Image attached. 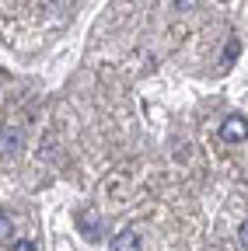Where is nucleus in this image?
Returning <instances> with one entry per match:
<instances>
[{
	"mask_svg": "<svg viewBox=\"0 0 248 251\" xmlns=\"http://www.w3.org/2000/svg\"><path fill=\"white\" fill-rule=\"evenodd\" d=\"M175 7H185V11H189V7H196V0H175Z\"/></svg>",
	"mask_w": 248,
	"mask_h": 251,
	"instance_id": "7",
	"label": "nucleus"
},
{
	"mask_svg": "<svg viewBox=\"0 0 248 251\" xmlns=\"http://www.w3.org/2000/svg\"><path fill=\"white\" fill-rule=\"evenodd\" d=\"M11 230H14V227H11V220L0 213V237H11Z\"/></svg>",
	"mask_w": 248,
	"mask_h": 251,
	"instance_id": "4",
	"label": "nucleus"
},
{
	"mask_svg": "<svg viewBox=\"0 0 248 251\" xmlns=\"http://www.w3.org/2000/svg\"><path fill=\"white\" fill-rule=\"evenodd\" d=\"M238 241L248 248V220H245V224H241V230H238Z\"/></svg>",
	"mask_w": 248,
	"mask_h": 251,
	"instance_id": "6",
	"label": "nucleus"
},
{
	"mask_svg": "<svg viewBox=\"0 0 248 251\" xmlns=\"http://www.w3.org/2000/svg\"><path fill=\"white\" fill-rule=\"evenodd\" d=\"M220 140L224 143H245L248 140V119L245 115H227L220 122Z\"/></svg>",
	"mask_w": 248,
	"mask_h": 251,
	"instance_id": "1",
	"label": "nucleus"
},
{
	"mask_svg": "<svg viewBox=\"0 0 248 251\" xmlns=\"http://www.w3.org/2000/svg\"><path fill=\"white\" fill-rule=\"evenodd\" d=\"M109 251H140V234L137 230H119L109 241Z\"/></svg>",
	"mask_w": 248,
	"mask_h": 251,
	"instance_id": "3",
	"label": "nucleus"
},
{
	"mask_svg": "<svg viewBox=\"0 0 248 251\" xmlns=\"http://www.w3.org/2000/svg\"><path fill=\"white\" fill-rule=\"evenodd\" d=\"M11 251H39V248H35L32 241H14V248H11Z\"/></svg>",
	"mask_w": 248,
	"mask_h": 251,
	"instance_id": "5",
	"label": "nucleus"
},
{
	"mask_svg": "<svg viewBox=\"0 0 248 251\" xmlns=\"http://www.w3.org/2000/svg\"><path fill=\"white\" fill-rule=\"evenodd\" d=\"M18 150H21V133L4 126V129H0V161H11Z\"/></svg>",
	"mask_w": 248,
	"mask_h": 251,
	"instance_id": "2",
	"label": "nucleus"
}]
</instances>
